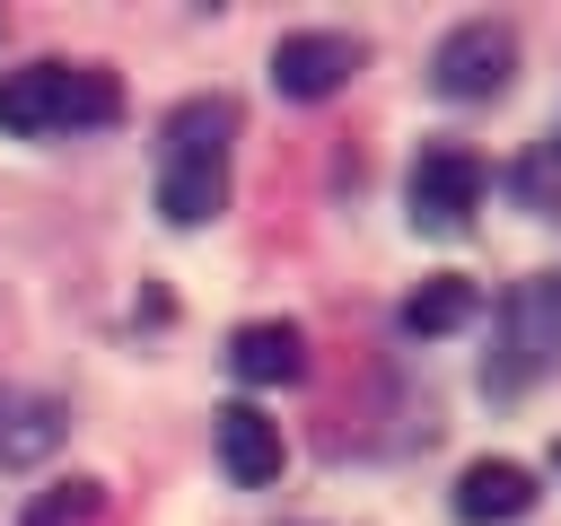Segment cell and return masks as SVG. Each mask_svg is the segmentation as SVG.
<instances>
[{
	"label": "cell",
	"instance_id": "cell-1",
	"mask_svg": "<svg viewBox=\"0 0 561 526\" xmlns=\"http://www.w3.org/2000/svg\"><path fill=\"white\" fill-rule=\"evenodd\" d=\"M228 132L237 105L228 96H184L167 114V158H158V210L175 228H202L228 210Z\"/></svg>",
	"mask_w": 561,
	"mask_h": 526
},
{
	"label": "cell",
	"instance_id": "cell-2",
	"mask_svg": "<svg viewBox=\"0 0 561 526\" xmlns=\"http://www.w3.org/2000/svg\"><path fill=\"white\" fill-rule=\"evenodd\" d=\"M114 114H123V88L96 61H26V70H0V132H18V140L96 132Z\"/></svg>",
	"mask_w": 561,
	"mask_h": 526
},
{
	"label": "cell",
	"instance_id": "cell-3",
	"mask_svg": "<svg viewBox=\"0 0 561 526\" xmlns=\"http://www.w3.org/2000/svg\"><path fill=\"white\" fill-rule=\"evenodd\" d=\"M552 368H561V289H552V272H526V281H508V298L491 316L482 395H526Z\"/></svg>",
	"mask_w": 561,
	"mask_h": 526
},
{
	"label": "cell",
	"instance_id": "cell-4",
	"mask_svg": "<svg viewBox=\"0 0 561 526\" xmlns=\"http://www.w3.org/2000/svg\"><path fill=\"white\" fill-rule=\"evenodd\" d=\"M508 70H517V26H508V18H465V26H447L438 53H430V88H438L447 105L500 96Z\"/></svg>",
	"mask_w": 561,
	"mask_h": 526
},
{
	"label": "cell",
	"instance_id": "cell-5",
	"mask_svg": "<svg viewBox=\"0 0 561 526\" xmlns=\"http://www.w3.org/2000/svg\"><path fill=\"white\" fill-rule=\"evenodd\" d=\"M403 202H412V228H430V237H456V228L482 210V158H473V149H456V140H430V149L412 158V184H403Z\"/></svg>",
	"mask_w": 561,
	"mask_h": 526
},
{
	"label": "cell",
	"instance_id": "cell-6",
	"mask_svg": "<svg viewBox=\"0 0 561 526\" xmlns=\"http://www.w3.org/2000/svg\"><path fill=\"white\" fill-rule=\"evenodd\" d=\"M359 61H368L359 35H342V26H307V35H280V44H272V88H280L289 105H324L333 88H351Z\"/></svg>",
	"mask_w": 561,
	"mask_h": 526
},
{
	"label": "cell",
	"instance_id": "cell-7",
	"mask_svg": "<svg viewBox=\"0 0 561 526\" xmlns=\"http://www.w3.org/2000/svg\"><path fill=\"white\" fill-rule=\"evenodd\" d=\"M210 447H219L228 482H245V491L280 482V465H289V447H280V421H263L254 403H219V412H210Z\"/></svg>",
	"mask_w": 561,
	"mask_h": 526
},
{
	"label": "cell",
	"instance_id": "cell-8",
	"mask_svg": "<svg viewBox=\"0 0 561 526\" xmlns=\"http://www.w3.org/2000/svg\"><path fill=\"white\" fill-rule=\"evenodd\" d=\"M526 508H535V473H526V465L473 456V465L456 473V517H465V526H508V517H526Z\"/></svg>",
	"mask_w": 561,
	"mask_h": 526
},
{
	"label": "cell",
	"instance_id": "cell-9",
	"mask_svg": "<svg viewBox=\"0 0 561 526\" xmlns=\"http://www.w3.org/2000/svg\"><path fill=\"white\" fill-rule=\"evenodd\" d=\"M61 430H70V412H61L53 395H18V386H0V473L44 465V456L61 447Z\"/></svg>",
	"mask_w": 561,
	"mask_h": 526
},
{
	"label": "cell",
	"instance_id": "cell-10",
	"mask_svg": "<svg viewBox=\"0 0 561 526\" xmlns=\"http://www.w3.org/2000/svg\"><path fill=\"white\" fill-rule=\"evenodd\" d=\"M228 368H237L245 386H289V377L307 368V333H298V324H272V316H263V324H237V333H228Z\"/></svg>",
	"mask_w": 561,
	"mask_h": 526
},
{
	"label": "cell",
	"instance_id": "cell-11",
	"mask_svg": "<svg viewBox=\"0 0 561 526\" xmlns=\"http://www.w3.org/2000/svg\"><path fill=\"white\" fill-rule=\"evenodd\" d=\"M473 316H482V289H473V281H456V272H438V281H421V289L403 298V316H394V324H403L412 342H430V333H456V324H473Z\"/></svg>",
	"mask_w": 561,
	"mask_h": 526
},
{
	"label": "cell",
	"instance_id": "cell-12",
	"mask_svg": "<svg viewBox=\"0 0 561 526\" xmlns=\"http://www.w3.org/2000/svg\"><path fill=\"white\" fill-rule=\"evenodd\" d=\"M96 517H105V482H88V473H79V482H53V491H35L18 526H96Z\"/></svg>",
	"mask_w": 561,
	"mask_h": 526
},
{
	"label": "cell",
	"instance_id": "cell-13",
	"mask_svg": "<svg viewBox=\"0 0 561 526\" xmlns=\"http://www.w3.org/2000/svg\"><path fill=\"white\" fill-rule=\"evenodd\" d=\"M517 193H526V210L561 219V140H543V149L517 158Z\"/></svg>",
	"mask_w": 561,
	"mask_h": 526
},
{
	"label": "cell",
	"instance_id": "cell-14",
	"mask_svg": "<svg viewBox=\"0 0 561 526\" xmlns=\"http://www.w3.org/2000/svg\"><path fill=\"white\" fill-rule=\"evenodd\" d=\"M552 473H561V438H552Z\"/></svg>",
	"mask_w": 561,
	"mask_h": 526
},
{
	"label": "cell",
	"instance_id": "cell-15",
	"mask_svg": "<svg viewBox=\"0 0 561 526\" xmlns=\"http://www.w3.org/2000/svg\"><path fill=\"white\" fill-rule=\"evenodd\" d=\"M552 289H561V272H552Z\"/></svg>",
	"mask_w": 561,
	"mask_h": 526
}]
</instances>
